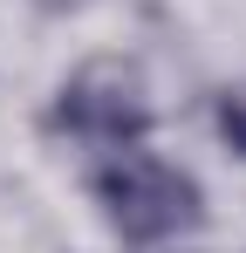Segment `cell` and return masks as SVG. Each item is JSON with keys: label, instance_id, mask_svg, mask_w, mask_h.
Here are the masks:
<instances>
[{"label": "cell", "instance_id": "obj_1", "mask_svg": "<svg viewBox=\"0 0 246 253\" xmlns=\"http://www.w3.org/2000/svg\"><path fill=\"white\" fill-rule=\"evenodd\" d=\"M96 199L110 212V226H117L123 240H137V247H151V240H178V233H192L205 219V192L192 171L164 165V158H144V151H123L110 165L96 171Z\"/></svg>", "mask_w": 246, "mask_h": 253}, {"label": "cell", "instance_id": "obj_2", "mask_svg": "<svg viewBox=\"0 0 246 253\" xmlns=\"http://www.w3.org/2000/svg\"><path fill=\"white\" fill-rule=\"evenodd\" d=\"M48 124L82 137V144H137L144 130H151V96H144V76L130 69V62H82L69 83L55 89V110H48Z\"/></svg>", "mask_w": 246, "mask_h": 253}, {"label": "cell", "instance_id": "obj_3", "mask_svg": "<svg viewBox=\"0 0 246 253\" xmlns=\"http://www.w3.org/2000/svg\"><path fill=\"white\" fill-rule=\"evenodd\" d=\"M212 117H219V137L233 144L246 158V83H233V89H219V103H212Z\"/></svg>", "mask_w": 246, "mask_h": 253}, {"label": "cell", "instance_id": "obj_4", "mask_svg": "<svg viewBox=\"0 0 246 253\" xmlns=\"http://www.w3.org/2000/svg\"><path fill=\"white\" fill-rule=\"evenodd\" d=\"M41 14H69V7H82V0H35Z\"/></svg>", "mask_w": 246, "mask_h": 253}]
</instances>
